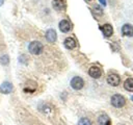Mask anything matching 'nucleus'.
<instances>
[{
    "mask_svg": "<svg viewBox=\"0 0 133 125\" xmlns=\"http://www.w3.org/2000/svg\"><path fill=\"white\" fill-rule=\"evenodd\" d=\"M3 4V0H0V6Z\"/></svg>",
    "mask_w": 133,
    "mask_h": 125,
    "instance_id": "obj_19",
    "label": "nucleus"
},
{
    "mask_svg": "<svg viewBox=\"0 0 133 125\" xmlns=\"http://www.w3.org/2000/svg\"><path fill=\"white\" fill-rule=\"evenodd\" d=\"M100 29L102 30L103 34H104L105 36H107V38L111 36L112 33H113V28H112V26H111L110 24H104L103 26L100 27Z\"/></svg>",
    "mask_w": 133,
    "mask_h": 125,
    "instance_id": "obj_7",
    "label": "nucleus"
},
{
    "mask_svg": "<svg viewBox=\"0 0 133 125\" xmlns=\"http://www.w3.org/2000/svg\"><path fill=\"white\" fill-rule=\"evenodd\" d=\"M100 1V3L103 5V6H106V0H99Z\"/></svg>",
    "mask_w": 133,
    "mask_h": 125,
    "instance_id": "obj_18",
    "label": "nucleus"
},
{
    "mask_svg": "<svg viewBox=\"0 0 133 125\" xmlns=\"http://www.w3.org/2000/svg\"><path fill=\"white\" fill-rule=\"evenodd\" d=\"M56 39H57V34H56V31H55L54 29L50 28V29H48V30L46 31V40H47L48 42L54 43V42L56 41Z\"/></svg>",
    "mask_w": 133,
    "mask_h": 125,
    "instance_id": "obj_6",
    "label": "nucleus"
},
{
    "mask_svg": "<svg viewBox=\"0 0 133 125\" xmlns=\"http://www.w3.org/2000/svg\"><path fill=\"white\" fill-rule=\"evenodd\" d=\"M53 6L56 10H64L65 2L63 0H53Z\"/></svg>",
    "mask_w": 133,
    "mask_h": 125,
    "instance_id": "obj_13",
    "label": "nucleus"
},
{
    "mask_svg": "<svg viewBox=\"0 0 133 125\" xmlns=\"http://www.w3.org/2000/svg\"><path fill=\"white\" fill-rule=\"evenodd\" d=\"M131 99H132V101H133V96H132V97H131Z\"/></svg>",
    "mask_w": 133,
    "mask_h": 125,
    "instance_id": "obj_20",
    "label": "nucleus"
},
{
    "mask_svg": "<svg viewBox=\"0 0 133 125\" xmlns=\"http://www.w3.org/2000/svg\"><path fill=\"white\" fill-rule=\"evenodd\" d=\"M78 125H91V122L87 118H82V119L79 120Z\"/></svg>",
    "mask_w": 133,
    "mask_h": 125,
    "instance_id": "obj_16",
    "label": "nucleus"
},
{
    "mask_svg": "<svg viewBox=\"0 0 133 125\" xmlns=\"http://www.w3.org/2000/svg\"><path fill=\"white\" fill-rule=\"evenodd\" d=\"M36 89V83L34 81H28L25 83V86H24V92L26 93H33Z\"/></svg>",
    "mask_w": 133,
    "mask_h": 125,
    "instance_id": "obj_12",
    "label": "nucleus"
},
{
    "mask_svg": "<svg viewBox=\"0 0 133 125\" xmlns=\"http://www.w3.org/2000/svg\"><path fill=\"white\" fill-rule=\"evenodd\" d=\"M111 104L114 107H123L126 104V99L119 94H115L111 97Z\"/></svg>",
    "mask_w": 133,
    "mask_h": 125,
    "instance_id": "obj_2",
    "label": "nucleus"
},
{
    "mask_svg": "<svg viewBox=\"0 0 133 125\" xmlns=\"http://www.w3.org/2000/svg\"><path fill=\"white\" fill-rule=\"evenodd\" d=\"M107 82H108V84H110L112 86H117L121 82V78L116 74H109L107 77Z\"/></svg>",
    "mask_w": 133,
    "mask_h": 125,
    "instance_id": "obj_5",
    "label": "nucleus"
},
{
    "mask_svg": "<svg viewBox=\"0 0 133 125\" xmlns=\"http://www.w3.org/2000/svg\"><path fill=\"white\" fill-rule=\"evenodd\" d=\"M8 61H9V58H8L7 55H3V56L1 57V59H0V63H1L2 65H7Z\"/></svg>",
    "mask_w": 133,
    "mask_h": 125,
    "instance_id": "obj_17",
    "label": "nucleus"
},
{
    "mask_svg": "<svg viewBox=\"0 0 133 125\" xmlns=\"http://www.w3.org/2000/svg\"><path fill=\"white\" fill-rule=\"evenodd\" d=\"M124 88L128 92H133V78H127L124 83Z\"/></svg>",
    "mask_w": 133,
    "mask_h": 125,
    "instance_id": "obj_15",
    "label": "nucleus"
},
{
    "mask_svg": "<svg viewBox=\"0 0 133 125\" xmlns=\"http://www.w3.org/2000/svg\"><path fill=\"white\" fill-rule=\"evenodd\" d=\"M12 91V84L9 81H4L0 85V92L3 94H9Z\"/></svg>",
    "mask_w": 133,
    "mask_h": 125,
    "instance_id": "obj_9",
    "label": "nucleus"
},
{
    "mask_svg": "<svg viewBox=\"0 0 133 125\" xmlns=\"http://www.w3.org/2000/svg\"><path fill=\"white\" fill-rule=\"evenodd\" d=\"M64 46L66 49H74L76 47V41L73 38H66L64 40Z\"/></svg>",
    "mask_w": 133,
    "mask_h": 125,
    "instance_id": "obj_14",
    "label": "nucleus"
},
{
    "mask_svg": "<svg viewBox=\"0 0 133 125\" xmlns=\"http://www.w3.org/2000/svg\"><path fill=\"white\" fill-rule=\"evenodd\" d=\"M71 28H72V25H71V23L68 20H61L59 22V29H60V31L69 32L71 30Z\"/></svg>",
    "mask_w": 133,
    "mask_h": 125,
    "instance_id": "obj_8",
    "label": "nucleus"
},
{
    "mask_svg": "<svg viewBox=\"0 0 133 125\" xmlns=\"http://www.w3.org/2000/svg\"><path fill=\"white\" fill-rule=\"evenodd\" d=\"M86 1H90V0H86Z\"/></svg>",
    "mask_w": 133,
    "mask_h": 125,
    "instance_id": "obj_21",
    "label": "nucleus"
},
{
    "mask_svg": "<svg viewBox=\"0 0 133 125\" xmlns=\"http://www.w3.org/2000/svg\"><path fill=\"white\" fill-rule=\"evenodd\" d=\"M43 49H44V46L41 42L38 41H33L29 44L28 46V50L31 54H34V55H38L43 52Z\"/></svg>",
    "mask_w": 133,
    "mask_h": 125,
    "instance_id": "obj_1",
    "label": "nucleus"
},
{
    "mask_svg": "<svg viewBox=\"0 0 133 125\" xmlns=\"http://www.w3.org/2000/svg\"><path fill=\"white\" fill-rule=\"evenodd\" d=\"M88 75H89L90 77L97 79V78H100V77H101V75H102V71H101V69H100L99 67H97V66H92V67H90L89 70H88Z\"/></svg>",
    "mask_w": 133,
    "mask_h": 125,
    "instance_id": "obj_4",
    "label": "nucleus"
},
{
    "mask_svg": "<svg viewBox=\"0 0 133 125\" xmlns=\"http://www.w3.org/2000/svg\"><path fill=\"white\" fill-rule=\"evenodd\" d=\"M122 33L126 36H133V26L130 24H125L122 27Z\"/></svg>",
    "mask_w": 133,
    "mask_h": 125,
    "instance_id": "obj_10",
    "label": "nucleus"
},
{
    "mask_svg": "<svg viewBox=\"0 0 133 125\" xmlns=\"http://www.w3.org/2000/svg\"><path fill=\"white\" fill-rule=\"evenodd\" d=\"M98 123L99 125H111V121L109 117L105 114H102L98 117Z\"/></svg>",
    "mask_w": 133,
    "mask_h": 125,
    "instance_id": "obj_11",
    "label": "nucleus"
},
{
    "mask_svg": "<svg viewBox=\"0 0 133 125\" xmlns=\"http://www.w3.org/2000/svg\"><path fill=\"white\" fill-rule=\"evenodd\" d=\"M83 85H84V81H83V79L81 77L75 76V77L72 78V80H71V86L74 90H76V91L81 90L83 88Z\"/></svg>",
    "mask_w": 133,
    "mask_h": 125,
    "instance_id": "obj_3",
    "label": "nucleus"
}]
</instances>
